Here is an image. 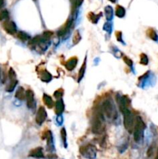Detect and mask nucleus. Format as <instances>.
Segmentation results:
<instances>
[{
    "label": "nucleus",
    "instance_id": "nucleus-10",
    "mask_svg": "<svg viewBox=\"0 0 158 159\" xmlns=\"http://www.w3.org/2000/svg\"><path fill=\"white\" fill-rule=\"evenodd\" d=\"M46 138H47V150L49 151H54V150H55V148H54V137H53L52 132L50 131V130L47 131Z\"/></svg>",
    "mask_w": 158,
    "mask_h": 159
},
{
    "label": "nucleus",
    "instance_id": "nucleus-25",
    "mask_svg": "<svg viewBox=\"0 0 158 159\" xmlns=\"http://www.w3.org/2000/svg\"><path fill=\"white\" fill-rule=\"evenodd\" d=\"M81 34H80L79 30H78L77 29V30L74 33V35H73V38H72L73 44L75 45V44H78L79 42H80V40H81Z\"/></svg>",
    "mask_w": 158,
    "mask_h": 159
},
{
    "label": "nucleus",
    "instance_id": "nucleus-26",
    "mask_svg": "<svg viewBox=\"0 0 158 159\" xmlns=\"http://www.w3.org/2000/svg\"><path fill=\"white\" fill-rule=\"evenodd\" d=\"M148 35L151 38L152 40H154V41H157L158 40V36L157 34L156 33V31L153 29H150L148 30Z\"/></svg>",
    "mask_w": 158,
    "mask_h": 159
},
{
    "label": "nucleus",
    "instance_id": "nucleus-3",
    "mask_svg": "<svg viewBox=\"0 0 158 159\" xmlns=\"http://www.w3.org/2000/svg\"><path fill=\"white\" fill-rule=\"evenodd\" d=\"M146 128V125L144 120L140 117H136L135 119V125L133 128V137L136 142H140V140L144 137V130Z\"/></svg>",
    "mask_w": 158,
    "mask_h": 159
},
{
    "label": "nucleus",
    "instance_id": "nucleus-22",
    "mask_svg": "<svg viewBox=\"0 0 158 159\" xmlns=\"http://www.w3.org/2000/svg\"><path fill=\"white\" fill-rule=\"evenodd\" d=\"M17 84H18V80H10V82L8 86H7L6 88V91L7 92H12L13 90L16 88L17 87Z\"/></svg>",
    "mask_w": 158,
    "mask_h": 159
},
{
    "label": "nucleus",
    "instance_id": "nucleus-2",
    "mask_svg": "<svg viewBox=\"0 0 158 159\" xmlns=\"http://www.w3.org/2000/svg\"><path fill=\"white\" fill-rule=\"evenodd\" d=\"M101 109L104 113V115H106L108 119L112 121H114L118 118L116 107L112 99H106L102 103Z\"/></svg>",
    "mask_w": 158,
    "mask_h": 159
},
{
    "label": "nucleus",
    "instance_id": "nucleus-12",
    "mask_svg": "<svg viewBox=\"0 0 158 159\" xmlns=\"http://www.w3.org/2000/svg\"><path fill=\"white\" fill-rule=\"evenodd\" d=\"M65 109V103L64 101L61 98L57 99L56 103H55V113L57 115H62Z\"/></svg>",
    "mask_w": 158,
    "mask_h": 159
},
{
    "label": "nucleus",
    "instance_id": "nucleus-31",
    "mask_svg": "<svg viewBox=\"0 0 158 159\" xmlns=\"http://www.w3.org/2000/svg\"><path fill=\"white\" fill-rule=\"evenodd\" d=\"M9 80H16L17 78V74L15 72L14 70L11 68H9Z\"/></svg>",
    "mask_w": 158,
    "mask_h": 159
},
{
    "label": "nucleus",
    "instance_id": "nucleus-8",
    "mask_svg": "<svg viewBox=\"0 0 158 159\" xmlns=\"http://www.w3.org/2000/svg\"><path fill=\"white\" fill-rule=\"evenodd\" d=\"M47 117V113L46 109L44 106H40L37 112L35 118L36 123L39 126H41L46 120Z\"/></svg>",
    "mask_w": 158,
    "mask_h": 159
},
{
    "label": "nucleus",
    "instance_id": "nucleus-19",
    "mask_svg": "<svg viewBox=\"0 0 158 159\" xmlns=\"http://www.w3.org/2000/svg\"><path fill=\"white\" fill-rule=\"evenodd\" d=\"M101 17H102V13H99V14H95L94 13H89L88 15V19H89L90 22H92L93 24H96V23H98Z\"/></svg>",
    "mask_w": 158,
    "mask_h": 159
},
{
    "label": "nucleus",
    "instance_id": "nucleus-20",
    "mask_svg": "<svg viewBox=\"0 0 158 159\" xmlns=\"http://www.w3.org/2000/svg\"><path fill=\"white\" fill-rule=\"evenodd\" d=\"M17 37L19 38L21 41H23V42L29 41V40L31 39V37H30V36H29V34H27L26 32H23V31L17 32Z\"/></svg>",
    "mask_w": 158,
    "mask_h": 159
},
{
    "label": "nucleus",
    "instance_id": "nucleus-4",
    "mask_svg": "<svg viewBox=\"0 0 158 159\" xmlns=\"http://www.w3.org/2000/svg\"><path fill=\"white\" fill-rule=\"evenodd\" d=\"M123 124L124 127L129 133H132L133 131V128L135 125V118L133 113H131L130 109H127L123 112Z\"/></svg>",
    "mask_w": 158,
    "mask_h": 159
},
{
    "label": "nucleus",
    "instance_id": "nucleus-29",
    "mask_svg": "<svg viewBox=\"0 0 158 159\" xmlns=\"http://www.w3.org/2000/svg\"><path fill=\"white\" fill-rule=\"evenodd\" d=\"M140 64L144 65H147L149 63V59H148L147 56L145 54H141L140 55Z\"/></svg>",
    "mask_w": 158,
    "mask_h": 159
},
{
    "label": "nucleus",
    "instance_id": "nucleus-28",
    "mask_svg": "<svg viewBox=\"0 0 158 159\" xmlns=\"http://www.w3.org/2000/svg\"><path fill=\"white\" fill-rule=\"evenodd\" d=\"M112 29V24L111 23L110 21H108L107 23H104V25H103V29H104L105 31L108 32V34H111Z\"/></svg>",
    "mask_w": 158,
    "mask_h": 159
},
{
    "label": "nucleus",
    "instance_id": "nucleus-33",
    "mask_svg": "<svg viewBox=\"0 0 158 159\" xmlns=\"http://www.w3.org/2000/svg\"><path fill=\"white\" fill-rule=\"evenodd\" d=\"M53 34H53V32H51V31H45L44 34H42V35H43V37H44L45 40H50L51 37L53 36Z\"/></svg>",
    "mask_w": 158,
    "mask_h": 159
},
{
    "label": "nucleus",
    "instance_id": "nucleus-15",
    "mask_svg": "<svg viewBox=\"0 0 158 159\" xmlns=\"http://www.w3.org/2000/svg\"><path fill=\"white\" fill-rule=\"evenodd\" d=\"M52 76L51 74L47 71V70L44 69L41 71L40 73V80L42 82H50L52 80Z\"/></svg>",
    "mask_w": 158,
    "mask_h": 159
},
{
    "label": "nucleus",
    "instance_id": "nucleus-13",
    "mask_svg": "<svg viewBox=\"0 0 158 159\" xmlns=\"http://www.w3.org/2000/svg\"><path fill=\"white\" fill-rule=\"evenodd\" d=\"M78 65V58L76 57H73L69 59L68 61H67L65 64V68L68 71H73L75 69Z\"/></svg>",
    "mask_w": 158,
    "mask_h": 159
},
{
    "label": "nucleus",
    "instance_id": "nucleus-16",
    "mask_svg": "<svg viewBox=\"0 0 158 159\" xmlns=\"http://www.w3.org/2000/svg\"><path fill=\"white\" fill-rule=\"evenodd\" d=\"M15 97L17 99L20 101H23L26 99V91L23 87H19L17 88L16 94H15Z\"/></svg>",
    "mask_w": 158,
    "mask_h": 159
},
{
    "label": "nucleus",
    "instance_id": "nucleus-34",
    "mask_svg": "<svg viewBox=\"0 0 158 159\" xmlns=\"http://www.w3.org/2000/svg\"><path fill=\"white\" fill-rule=\"evenodd\" d=\"M116 37L117 40L120 43H123V34L121 31H117L116 33Z\"/></svg>",
    "mask_w": 158,
    "mask_h": 159
},
{
    "label": "nucleus",
    "instance_id": "nucleus-5",
    "mask_svg": "<svg viewBox=\"0 0 158 159\" xmlns=\"http://www.w3.org/2000/svg\"><path fill=\"white\" fill-rule=\"evenodd\" d=\"M80 154L84 158L88 159H95L97 155V149L94 145H87L85 146H82L79 149Z\"/></svg>",
    "mask_w": 158,
    "mask_h": 159
},
{
    "label": "nucleus",
    "instance_id": "nucleus-35",
    "mask_svg": "<svg viewBox=\"0 0 158 159\" xmlns=\"http://www.w3.org/2000/svg\"><path fill=\"white\" fill-rule=\"evenodd\" d=\"M56 121H57V123H58L59 125H61V124H62V123H63L62 115H57Z\"/></svg>",
    "mask_w": 158,
    "mask_h": 159
},
{
    "label": "nucleus",
    "instance_id": "nucleus-27",
    "mask_svg": "<svg viewBox=\"0 0 158 159\" xmlns=\"http://www.w3.org/2000/svg\"><path fill=\"white\" fill-rule=\"evenodd\" d=\"M9 13L6 9L0 11V21L6 20L9 19Z\"/></svg>",
    "mask_w": 158,
    "mask_h": 159
},
{
    "label": "nucleus",
    "instance_id": "nucleus-39",
    "mask_svg": "<svg viewBox=\"0 0 158 159\" xmlns=\"http://www.w3.org/2000/svg\"><path fill=\"white\" fill-rule=\"evenodd\" d=\"M34 1H35V0H34Z\"/></svg>",
    "mask_w": 158,
    "mask_h": 159
},
{
    "label": "nucleus",
    "instance_id": "nucleus-38",
    "mask_svg": "<svg viewBox=\"0 0 158 159\" xmlns=\"http://www.w3.org/2000/svg\"><path fill=\"white\" fill-rule=\"evenodd\" d=\"M108 1H110V2H113V3H114V2H116V0H108Z\"/></svg>",
    "mask_w": 158,
    "mask_h": 159
},
{
    "label": "nucleus",
    "instance_id": "nucleus-36",
    "mask_svg": "<svg viewBox=\"0 0 158 159\" xmlns=\"http://www.w3.org/2000/svg\"><path fill=\"white\" fill-rule=\"evenodd\" d=\"M4 0H0V9L3 7V6H4Z\"/></svg>",
    "mask_w": 158,
    "mask_h": 159
},
{
    "label": "nucleus",
    "instance_id": "nucleus-17",
    "mask_svg": "<svg viewBox=\"0 0 158 159\" xmlns=\"http://www.w3.org/2000/svg\"><path fill=\"white\" fill-rule=\"evenodd\" d=\"M43 100H44V104L46 105L49 109L53 108V106H54V101H53L52 98H51L49 95L46 94V93H44V96H43Z\"/></svg>",
    "mask_w": 158,
    "mask_h": 159
},
{
    "label": "nucleus",
    "instance_id": "nucleus-30",
    "mask_svg": "<svg viewBox=\"0 0 158 159\" xmlns=\"http://www.w3.org/2000/svg\"><path fill=\"white\" fill-rule=\"evenodd\" d=\"M63 95H64V90L62 88H59V89L56 90L54 93V98H56L57 99H58L62 98Z\"/></svg>",
    "mask_w": 158,
    "mask_h": 159
},
{
    "label": "nucleus",
    "instance_id": "nucleus-21",
    "mask_svg": "<svg viewBox=\"0 0 158 159\" xmlns=\"http://www.w3.org/2000/svg\"><path fill=\"white\" fill-rule=\"evenodd\" d=\"M116 15L119 18H123L125 17L126 15V9L124 7L121 6H117L116 9Z\"/></svg>",
    "mask_w": 158,
    "mask_h": 159
},
{
    "label": "nucleus",
    "instance_id": "nucleus-37",
    "mask_svg": "<svg viewBox=\"0 0 158 159\" xmlns=\"http://www.w3.org/2000/svg\"><path fill=\"white\" fill-rule=\"evenodd\" d=\"M2 69H1V68H0V79H1V78H2Z\"/></svg>",
    "mask_w": 158,
    "mask_h": 159
},
{
    "label": "nucleus",
    "instance_id": "nucleus-23",
    "mask_svg": "<svg viewBox=\"0 0 158 159\" xmlns=\"http://www.w3.org/2000/svg\"><path fill=\"white\" fill-rule=\"evenodd\" d=\"M84 0H74L72 4V13L73 14H75L77 12L78 9L81 6V4L83 3Z\"/></svg>",
    "mask_w": 158,
    "mask_h": 159
},
{
    "label": "nucleus",
    "instance_id": "nucleus-7",
    "mask_svg": "<svg viewBox=\"0 0 158 159\" xmlns=\"http://www.w3.org/2000/svg\"><path fill=\"white\" fill-rule=\"evenodd\" d=\"M26 100H27V107L31 110H35L36 106H37V103H36L35 96L33 90L28 89L26 91Z\"/></svg>",
    "mask_w": 158,
    "mask_h": 159
},
{
    "label": "nucleus",
    "instance_id": "nucleus-11",
    "mask_svg": "<svg viewBox=\"0 0 158 159\" xmlns=\"http://www.w3.org/2000/svg\"><path fill=\"white\" fill-rule=\"evenodd\" d=\"M29 156L32 158H44V151H43V148L41 147H37L34 149H32L31 151H29Z\"/></svg>",
    "mask_w": 158,
    "mask_h": 159
},
{
    "label": "nucleus",
    "instance_id": "nucleus-24",
    "mask_svg": "<svg viewBox=\"0 0 158 159\" xmlns=\"http://www.w3.org/2000/svg\"><path fill=\"white\" fill-rule=\"evenodd\" d=\"M60 137H61V139H62L65 148H67V147H68V143H67V131L65 127H63L62 129L60 130Z\"/></svg>",
    "mask_w": 158,
    "mask_h": 159
},
{
    "label": "nucleus",
    "instance_id": "nucleus-6",
    "mask_svg": "<svg viewBox=\"0 0 158 159\" xmlns=\"http://www.w3.org/2000/svg\"><path fill=\"white\" fill-rule=\"evenodd\" d=\"M73 23H74V19H69L67 21L65 25L57 31V36L59 37H62L64 39L68 37L73 27Z\"/></svg>",
    "mask_w": 158,
    "mask_h": 159
},
{
    "label": "nucleus",
    "instance_id": "nucleus-9",
    "mask_svg": "<svg viewBox=\"0 0 158 159\" xmlns=\"http://www.w3.org/2000/svg\"><path fill=\"white\" fill-rule=\"evenodd\" d=\"M3 28L9 34H11V35H14L16 33H17V27L13 21H6L3 23Z\"/></svg>",
    "mask_w": 158,
    "mask_h": 159
},
{
    "label": "nucleus",
    "instance_id": "nucleus-32",
    "mask_svg": "<svg viewBox=\"0 0 158 159\" xmlns=\"http://www.w3.org/2000/svg\"><path fill=\"white\" fill-rule=\"evenodd\" d=\"M123 61H124V62L128 66H129L130 68H133V61H132L131 59L129 58L128 57H124L123 58Z\"/></svg>",
    "mask_w": 158,
    "mask_h": 159
},
{
    "label": "nucleus",
    "instance_id": "nucleus-18",
    "mask_svg": "<svg viewBox=\"0 0 158 159\" xmlns=\"http://www.w3.org/2000/svg\"><path fill=\"white\" fill-rule=\"evenodd\" d=\"M105 15L106 18L108 21H112L113 19V9L110 6H107L105 8Z\"/></svg>",
    "mask_w": 158,
    "mask_h": 159
},
{
    "label": "nucleus",
    "instance_id": "nucleus-1",
    "mask_svg": "<svg viewBox=\"0 0 158 159\" xmlns=\"http://www.w3.org/2000/svg\"><path fill=\"white\" fill-rule=\"evenodd\" d=\"M105 130L104 113L100 108L94 114L92 120V131L95 134H102Z\"/></svg>",
    "mask_w": 158,
    "mask_h": 159
},
{
    "label": "nucleus",
    "instance_id": "nucleus-14",
    "mask_svg": "<svg viewBox=\"0 0 158 159\" xmlns=\"http://www.w3.org/2000/svg\"><path fill=\"white\" fill-rule=\"evenodd\" d=\"M86 66H87V56H85V58L84 60V62L81 67V69L79 70L78 77V82H80L81 80L83 79L85 74L86 71Z\"/></svg>",
    "mask_w": 158,
    "mask_h": 159
}]
</instances>
